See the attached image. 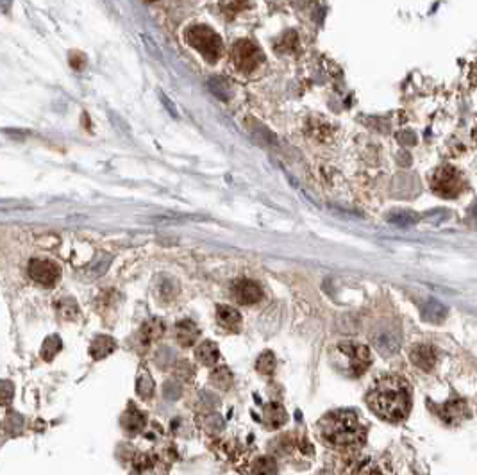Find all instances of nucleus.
<instances>
[{"label": "nucleus", "instance_id": "nucleus-1", "mask_svg": "<svg viewBox=\"0 0 477 475\" xmlns=\"http://www.w3.org/2000/svg\"><path fill=\"white\" fill-rule=\"evenodd\" d=\"M367 404L377 417L401 421L411 411V388L401 377L386 375L370 388Z\"/></svg>", "mask_w": 477, "mask_h": 475}, {"label": "nucleus", "instance_id": "nucleus-2", "mask_svg": "<svg viewBox=\"0 0 477 475\" xmlns=\"http://www.w3.org/2000/svg\"><path fill=\"white\" fill-rule=\"evenodd\" d=\"M318 427L325 441L334 447L349 448L360 445L365 439V427L361 426L360 418L356 417L354 411H347V409L327 413L320 420Z\"/></svg>", "mask_w": 477, "mask_h": 475}, {"label": "nucleus", "instance_id": "nucleus-3", "mask_svg": "<svg viewBox=\"0 0 477 475\" xmlns=\"http://www.w3.org/2000/svg\"><path fill=\"white\" fill-rule=\"evenodd\" d=\"M370 361H372L370 350L354 341L340 343L333 350L334 368L347 377H360L361 373H365L370 367Z\"/></svg>", "mask_w": 477, "mask_h": 475}, {"label": "nucleus", "instance_id": "nucleus-4", "mask_svg": "<svg viewBox=\"0 0 477 475\" xmlns=\"http://www.w3.org/2000/svg\"><path fill=\"white\" fill-rule=\"evenodd\" d=\"M186 41L200 52L207 63H216L222 56V38L207 25H194L186 31Z\"/></svg>", "mask_w": 477, "mask_h": 475}, {"label": "nucleus", "instance_id": "nucleus-5", "mask_svg": "<svg viewBox=\"0 0 477 475\" xmlns=\"http://www.w3.org/2000/svg\"><path fill=\"white\" fill-rule=\"evenodd\" d=\"M431 188L440 197L456 198L465 189V177L454 166H441L432 174Z\"/></svg>", "mask_w": 477, "mask_h": 475}, {"label": "nucleus", "instance_id": "nucleus-6", "mask_svg": "<svg viewBox=\"0 0 477 475\" xmlns=\"http://www.w3.org/2000/svg\"><path fill=\"white\" fill-rule=\"evenodd\" d=\"M263 58H265L263 52L259 50V47L254 45L253 41L240 40L233 47V63L240 72L251 73L254 70H257V68L261 67Z\"/></svg>", "mask_w": 477, "mask_h": 475}, {"label": "nucleus", "instance_id": "nucleus-7", "mask_svg": "<svg viewBox=\"0 0 477 475\" xmlns=\"http://www.w3.org/2000/svg\"><path fill=\"white\" fill-rule=\"evenodd\" d=\"M29 275H31L32 281H36L38 284H43V286H54L58 283L59 275H61V270L56 263L52 261H40L34 259L31 261L29 265Z\"/></svg>", "mask_w": 477, "mask_h": 475}, {"label": "nucleus", "instance_id": "nucleus-8", "mask_svg": "<svg viewBox=\"0 0 477 475\" xmlns=\"http://www.w3.org/2000/svg\"><path fill=\"white\" fill-rule=\"evenodd\" d=\"M233 292L234 297H236V301L245 305L257 304L263 297L261 286L257 283H254V281H251V279H240L238 283L234 284Z\"/></svg>", "mask_w": 477, "mask_h": 475}, {"label": "nucleus", "instance_id": "nucleus-9", "mask_svg": "<svg viewBox=\"0 0 477 475\" xmlns=\"http://www.w3.org/2000/svg\"><path fill=\"white\" fill-rule=\"evenodd\" d=\"M438 417L441 418L447 424H459V421L467 420L470 417V411H468V406L465 400L454 399L450 402H445L443 406L437 409Z\"/></svg>", "mask_w": 477, "mask_h": 475}, {"label": "nucleus", "instance_id": "nucleus-10", "mask_svg": "<svg viewBox=\"0 0 477 475\" xmlns=\"http://www.w3.org/2000/svg\"><path fill=\"white\" fill-rule=\"evenodd\" d=\"M438 354L434 347L431 345H417L411 350V361H413L415 367L422 368L426 372L432 370L434 364H437Z\"/></svg>", "mask_w": 477, "mask_h": 475}, {"label": "nucleus", "instance_id": "nucleus-11", "mask_svg": "<svg viewBox=\"0 0 477 475\" xmlns=\"http://www.w3.org/2000/svg\"><path fill=\"white\" fill-rule=\"evenodd\" d=\"M198 327L195 325L191 320H181L176 325V338L179 341V345L183 347H191L195 341L198 340Z\"/></svg>", "mask_w": 477, "mask_h": 475}, {"label": "nucleus", "instance_id": "nucleus-12", "mask_svg": "<svg viewBox=\"0 0 477 475\" xmlns=\"http://www.w3.org/2000/svg\"><path fill=\"white\" fill-rule=\"evenodd\" d=\"M122 426L129 435H138L143 430L145 415L135 408V404H129V409L122 418Z\"/></svg>", "mask_w": 477, "mask_h": 475}, {"label": "nucleus", "instance_id": "nucleus-13", "mask_svg": "<svg viewBox=\"0 0 477 475\" xmlns=\"http://www.w3.org/2000/svg\"><path fill=\"white\" fill-rule=\"evenodd\" d=\"M216 316H218V322H220L222 327L229 329V331H238L240 325H242V314L234 308H229V305H218Z\"/></svg>", "mask_w": 477, "mask_h": 475}, {"label": "nucleus", "instance_id": "nucleus-14", "mask_svg": "<svg viewBox=\"0 0 477 475\" xmlns=\"http://www.w3.org/2000/svg\"><path fill=\"white\" fill-rule=\"evenodd\" d=\"M117 349V341L113 340L111 336H97L90 345V354L93 359H104L108 358L111 352H115Z\"/></svg>", "mask_w": 477, "mask_h": 475}, {"label": "nucleus", "instance_id": "nucleus-15", "mask_svg": "<svg viewBox=\"0 0 477 475\" xmlns=\"http://www.w3.org/2000/svg\"><path fill=\"white\" fill-rule=\"evenodd\" d=\"M420 313H422V318L426 320V322L441 323L447 318L449 311H447L445 305L440 304L438 301H428L422 305V311H420Z\"/></svg>", "mask_w": 477, "mask_h": 475}, {"label": "nucleus", "instance_id": "nucleus-16", "mask_svg": "<svg viewBox=\"0 0 477 475\" xmlns=\"http://www.w3.org/2000/svg\"><path fill=\"white\" fill-rule=\"evenodd\" d=\"M195 356H197V359L200 361V363L206 364V367H211V364H215L216 361H218L220 352H218L216 343H213V341H204L202 345L197 349Z\"/></svg>", "mask_w": 477, "mask_h": 475}, {"label": "nucleus", "instance_id": "nucleus-17", "mask_svg": "<svg viewBox=\"0 0 477 475\" xmlns=\"http://www.w3.org/2000/svg\"><path fill=\"white\" fill-rule=\"evenodd\" d=\"M374 343L379 349V352H383V354H395L397 350H399V338L390 331H384L381 332V334H377V336L374 338Z\"/></svg>", "mask_w": 477, "mask_h": 475}, {"label": "nucleus", "instance_id": "nucleus-18", "mask_svg": "<svg viewBox=\"0 0 477 475\" xmlns=\"http://www.w3.org/2000/svg\"><path fill=\"white\" fill-rule=\"evenodd\" d=\"M163 332H165V325H163L161 320L154 318L149 320V322L145 323L143 327H141V341L143 343H152V341L159 340V338L163 336Z\"/></svg>", "mask_w": 477, "mask_h": 475}, {"label": "nucleus", "instance_id": "nucleus-19", "mask_svg": "<svg viewBox=\"0 0 477 475\" xmlns=\"http://www.w3.org/2000/svg\"><path fill=\"white\" fill-rule=\"evenodd\" d=\"M265 420L270 427H279L286 421V413L279 404H268L265 408Z\"/></svg>", "mask_w": 477, "mask_h": 475}, {"label": "nucleus", "instance_id": "nucleus-20", "mask_svg": "<svg viewBox=\"0 0 477 475\" xmlns=\"http://www.w3.org/2000/svg\"><path fill=\"white\" fill-rule=\"evenodd\" d=\"M61 347H63L61 338L52 334V336L47 338V340L43 341V345H41V358L45 359V361H52V359L56 358V354L61 350Z\"/></svg>", "mask_w": 477, "mask_h": 475}, {"label": "nucleus", "instance_id": "nucleus-21", "mask_svg": "<svg viewBox=\"0 0 477 475\" xmlns=\"http://www.w3.org/2000/svg\"><path fill=\"white\" fill-rule=\"evenodd\" d=\"M136 391L143 400H149L154 395V379L149 372H141L136 382Z\"/></svg>", "mask_w": 477, "mask_h": 475}, {"label": "nucleus", "instance_id": "nucleus-22", "mask_svg": "<svg viewBox=\"0 0 477 475\" xmlns=\"http://www.w3.org/2000/svg\"><path fill=\"white\" fill-rule=\"evenodd\" d=\"M211 382L216 386V388L225 390V388H229L231 382H233V375H231V372L227 370V368L222 367L211 373Z\"/></svg>", "mask_w": 477, "mask_h": 475}, {"label": "nucleus", "instance_id": "nucleus-23", "mask_svg": "<svg viewBox=\"0 0 477 475\" xmlns=\"http://www.w3.org/2000/svg\"><path fill=\"white\" fill-rule=\"evenodd\" d=\"M257 372L263 373V375H272L275 370V358L272 352H265V354L259 356V359H257Z\"/></svg>", "mask_w": 477, "mask_h": 475}, {"label": "nucleus", "instance_id": "nucleus-24", "mask_svg": "<svg viewBox=\"0 0 477 475\" xmlns=\"http://www.w3.org/2000/svg\"><path fill=\"white\" fill-rule=\"evenodd\" d=\"M220 8L227 16H234L247 8V0H220Z\"/></svg>", "mask_w": 477, "mask_h": 475}, {"label": "nucleus", "instance_id": "nucleus-25", "mask_svg": "<svg viewBox=\"0 0 477 475\" xmlns=\"http://www.w3.org/2000/svg\"><path fill=\"white\" fill-rule=\"evenodd\" d=\"M58 311L63 320L75 318V314H77L75 301H73V299H65V301H61L58 304Z\"/></svg>", "mask_w": 477, "mask_h": 475}, {"label": "nucleus", "instance_id": "nucleus-26", "mask_svg": "<svg viewBox=\"0 0 477 475\" xmlns=\"http://www.w3.org/2000/svg\"><path fill=\"white\" fill-rule=\"evenodd\" d=\"M417 220H419V216L413 215V213H393V215H390V222L399 225L415 224Z\"/></svg>", "mask_w": 477, "mask_h": 475}, {"label": "nucleus", "instance_id": "nucleus-27", "mask_svg": "<svg viewBox=\"0 0 477 475\" xmlns=\"http://www.w3.org/2000/svg\"><path fill=\"white\" fill-rule=\"evenodd\" d=\"M13 384L11 382H0V404H4V406H8V404H11V400H13Z\"/></svg>", "mask_w": 477, "mask_h": 475}, {"label": "nucleus", "instance_id": "nucleus-28", "mask_svg": "<svg viewBox=\"0 0 477 475\" xmlns=\"http://www.w3.org/2000/svg\"><path fill=\"white\" fill-rule=\"evenodd\" d=\"M254 472H257V474H261V472H265V474H274V472H277V468H275L272 459H259V461H256Z\"/></svg>", "mask_w": 477, "mask_h": 475}, {"label": "nucleus", "instance_id": "nucleus-29", "mask_svg": "<svg viewBox=\"0 0 477 475\" xmlns=\"http://www.w3.org/2000/svg\"><path fill=\"white\" fill-rule=\"evenodd\" d=\"M472 215H474V218L477 220V202L474 204V207H472Z\"/></svg>", "mask_w": 477, "mask_h": 475}, {"label": "nucleus", "instance_id": "nucleus-30", "mask_svg": "<svg viewBox=\"0 0 477 475\" xmlns=\"http://www.w3.org/2000/svg\"><path fill=\"white\" fill-rule=\"evenodd\" d=\"M149 2H154V0H149Z\"/></svg>", "mask_w": 477, "mask_h": 475}]
</instances>
